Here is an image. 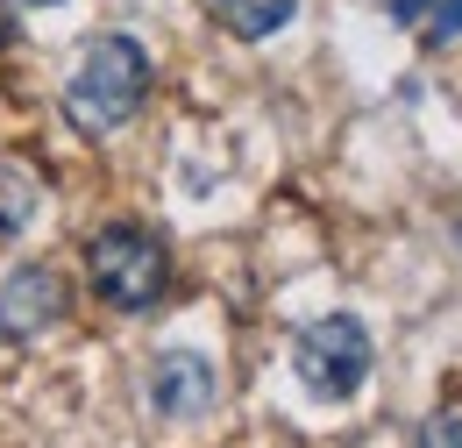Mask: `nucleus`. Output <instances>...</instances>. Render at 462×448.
I'll return each mask as SVG.
<instances>
[{
  "label": "nucleus",
  "mask_w": 462,
  "mask_h": 448,
  "mask_svg": "<svg viewBox=\"0 0 462 448\" xmlns=\"http://www.w3.org/2000/svg\"><path fill=\"white\" fill-rule=\"evenodd\" d=\"M150 93V51L135 36H93L79 71L64 79V121L86 135H115Z\"/></svg>",
  "instance_id": "obj_1"
},
{
  "label": "nucleus",
  "mask_w": 462,
  "mask_h": 448,
  "mask_svg": "<svg viewBox=\"0 0 462 448\" xmlns=\"http://www.w3.org/2000/svg\"><path fill=\"white\" fill-rule=\"evenodd\" d=\"M86 278H93V292H100L115 313H150V306L164 299V285H171V249H164L150 228L115 221V228L93 235Z\"/></svg>",
  "instance_id": "obj_2"
},
{
  "label": "nucleus",
  "mask_w": 462,
  "mask_h": 448,
  "mask_svg": "<svg viewBox=\"0 0 462 448\" xmlns=\"http://www.w3.org/2000/svg\"><path fill=\"white\" fill-rule=\"evenodd\" d=\"M370 363H377V349L356 313H328V321L299 328V341H291V370L313 398H356L370 385Z\"/></svg>",
  "instance_id": "obj_3"
},
{
  "label": "nucleus",
  "mask_w": 462,
  "mask_h": 448,
  "mask_svg": "<svg viewBox=\"0 0 462 448\" xmlns=\"http://www.w3.org/2000/svg\"><path fill=\"white\" fill-rule=\"evenodd\" d=\"M64 321V278L51 264H22L0 278V335L7 341H36Z\"/></svg>",
  "instance_id": "obj_4"
},
{
  "label": "nucleus",
  "mask_w": 462,
  "mask_h": 448,
  "mask_svg": "<svg viewBox=\"0 0 462 448\" xmlns=\"http://www.w3.org/2000/svg\"><path fill=\"white\" fill-rule=\"evenodd\" d=\"M214 398H221V370L199 349H164L150 363V406L164 420H199V413H214Z\"/></svg>",
  "instance_id": "obj_5"
},
{
  "label": "nucleus",
  "mask_w": 462,
  "mask_h": 448,
  "mask_svg": "<svg viewBox=\"0 0 462 448\" xmlns=\"http://www.w3.org/2000/svg\"><path fill=\"white\" fill-rule=\"evenodd\" d=\"M214 7V22L242 36V43H263V36H278L291 14H299V0H207Z\"/></svg>",
  "instance_id": "obj_6"
},
{
  "label": "nucleus",
  "mask_w": 462,
  "mask_h": 448,
  "mask_svg": "<svg viewBox=\"0 0 462 448\" xmlns=\"http://www.w3.org/2000/svg\"><path fill=\"white\" fill-rule=\"evenodd\" d=\"M36 207H43V178H36V164L0 157V235H22V228L36 221Z\"/></svg>",
  "instance_id": "obj_7"
},
{
  "label": "nucleus",
  "mask_w": 462,
  "mask_h": 448,
  "mask_svg": "<svg viewBox=\"0 0 462 448\" xmlns=\"http://www.w3.org/2000/svg\"><path fill=\"white\" fill-rule=\"evenodd\" d=\"M412 448H462V413H427V427L412 434Z\"/></svg>",
  "instance_id": "obj_8"
},
{
  "label": "nucleus",
  "mask_w": 462,
  "mask_h": 448,
  "mask_svg": "<svg viewBox=\"0 0 462 448\" xmlns=\"http://www.w3.org/2000/svg\"><path fill=\"white\" fill-rule=\"evenodd\" d=\"M427 43H456L462 36V0H427Z\"/></svg>",
  "instance_id": "obj_9"
},
{
  "label": "nucleus",
  "mask_w": 462,
  "mask_h": 448,
  "mask_svg": "<svg viewBox=\"0 0 462 448\" xmlns=\"http://www.w3.org/2000/svg\"><path fill=\"white\" fill-rule=\"evenodd\" d=\"M427 14V0H392V22H420Z\"/></svg>",
  "instance_id": "obj_10"
},
{
  "label": "nucleus",
  "mask_w": 462,
  "mask_h": 448,
  "mask_svg": "<svg viewBox=\"0 0 462 448\" xmlns=\"http://www.w3.org/2000/svg\"><path fill=\"white\" fill-rule=\"evenodd\" d=\"M7 36H14V14H7V7H0V51H7Z\"/></svg>",
  "instance_id": "obj_11"
},
{
  "label": "nucleus",
  "mask_w": 462,
  "mask_h": 448,
  "mask_svg": "<svg viewBox=\"0 0 462 448\" xmlns=\"http://www.w3.org/2000/svg\"><path fill=\"white\" fill-rule=\"evenodd\" d=\"M29 7H58V0H29Z\"/></svg>",
  "instance_id": "obj_12"
},
{
  "label": "nucleus",
  "mask_w": 462,
  "mask_h": 448,
  "mask_svg": "<svg viewBox=\"0 0 462 448\" xmlns=\"http://www.w3.org/2000/svg\"><path fill=\"white\" fill-rule=\"evenodd\" d=\"M456 242H462V221H456Z\"/></svg>",
  "instance_id": "obj_13"
}]
</instances>
